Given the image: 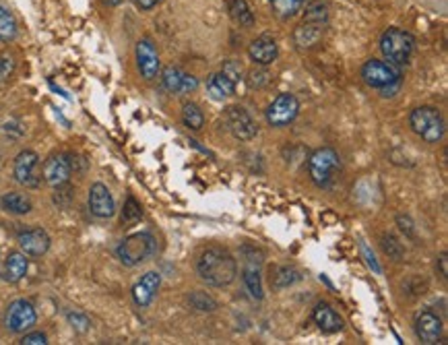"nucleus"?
<instances>
[{"mask_svg":"<svg viewBox=\"0 0 448 345\" xmlns=\"http://www.w3.org/2000/svg\"><path fill=\"white\" fill-rule=\"evenodd\" d=\"M35 320H37V315H35L33 304L27 300H15L6 310L4 322L11 333H25L35 324Z\"/></svg>","mask_w":448,"mask_h":345,"instance_id":"nucleus-8","label":"nucleus"},{"mask_svg":"<svg viewBox=\"0 0 448 345\" xmlns=\"http://www.w3.org/2000/svg\"><path fill=\"white\" fill-rule=\"evenodd\" d=\"M188 304L199 310V312H213L217 308V302L213 300L209 293L205 292H192L188 296Z\"/></svg>","mask_w":448,"mask_h":345,"instance_id":"nucleus-30","label":"nucleus"},{"mask_svg":"<svg viewBox=\"0 0 448 345\" xmlns=\"http://www.w3.org/2000/svg\"><path fill=\"white\" fill-rule=\"evenodd\" d=\"M326 25L320 23H310V21H302L293 31V42L300 50H312L324 37Z\"/></svg>","mask_w":448,"mask_h":345,"instance_id":"nucleus-17","label":"nucleus"},{"mask_svg":"<svg viewBox=\"0 0 448 345\" xmlns=\"http://www.w3.org/2000/svg\"><path fill=\"white\" fill-rule=\"evenodd\" d=\"M339 170H341V160H339L337 151L331 149V147H320L308 160L310 178H312V182L318 188H329L333 185V180L337 178Z\"/></svg>","mask_w":448,"mask_h":345,"instance_id":"nucleus-3","label":"nucleus"},{"mask_svg":"<svg viewBox=\"0 0 448 345\" xmlns=\"http://www.w3.org/2000/svg\"><path fill=\"white\" fill-rule=\"evenodd\" d=\"M21 345H46L48 344V337L44 335V333H29V335H25L21 341H19Z\"/></svg>","mask_w":448,"mask_h":345,"instance_id":"nucleus-37","label":"nucleus"},{"mask_svg":"<svg viewBox=\"0 0 448 345\" xmlns=\"http://www.w3.org/2000/svg\"><path fill=\"white\" fill-rule=\"evenodd\" d=\"M246 252V267H244V286L254 300H263V283H261V265L263 259L257 250L244 248Z\"/></svg>","mask_w":448,"mask_h":345,"instance_id":"nucleus-11","label":"nucleus"},{"mask_svg":"<svg viewBox=\"0 0 448 345\" xmlns=\"http://www.w3.org/2000/svg\"><path fill=\"white\" fill-rule=\"evenodd\" d=\"M15 73V60L13 56H0V85L13 77Z\"/></svg>","mask_w":448,"mask_h":345,"instance_id":"nucleus-35","label":"nucleus"},{"mask_svg":"<svg viewBox=\"0 0 448 345\" xmlns=\"http://www.w3.org/2000/svg\"><path fill=\"white\" fill-rule=\"evenodd\" d=\"M380 50L384 58L393 64H407L411 54L415 50V37L399 27H391L382 33L380 37Z\"/></svg>","mask_w":448,"mask_h":345,"instance_id":"nucleus-2","label":"nucleus"},{"mask_svg":"<svg viewBox=\"0 0 448 345\" xmlns=\"http://www.w3.org/2000/svg\"><path fill=\"white\" fill-rule=\"evenodd\" d=\"M196 271L207 286L225 288L236 279L237 265L236 259L228 250H223L219 246H211L201 255V259L196 263Z\"/></svg>","mask_w":448,"mask_h":345,"instance_id":"nucleus-1","label":"nucleus"},{"mask_svg":"<svg viewBox=\"0 0 448 345\" xmlns=\"http://www.w3.org/2000/svg\"><path fill=\"white\" fill-rule=\"evenodd\" d=\"M134 2L141 11H151L153 6H158L161 0H134Z\"/></svg>","mask_w":448,"mask_h":345,"instance_id":"nucleus-39","label":"nucleus"},{"mask_svg":"<svg viewBox=\"0 0 448 345\" xmlns=\"http://www.w3.org/2000/svg\"><path fill=\"white\" fill-rule=\"evenodd\" d=\"M136 66L143 75V79L151 81L159 75V54L151 40H141L136 44Z\"/></svg>","mask_w":448,"mask_h":345,"instance_id":"nucleus-12","label":"nucleus"},{"mask_svg":"<svg viewBox=\"0 0 448 345\" xmlns=\"http://www.w3.org/2000/svg\"><path fill=\"white\" fill-rule=\"evenodd\" d=\"M300 114V102L291 93H281L266 107V122L275 129L288 127Z\"/></svg>","mask_w":448,"mask_h":345,"instance_id":"nucleus-7","label":"nucleus"},{"mask_svg":"<svg viewBox=\"0 0 448 345\" xmlns=\"http://www.w3.org/2000/svg\"><path fill=\"white\" fill-rule=\"evenodd\" d=\"M141 217H143L141 205L136 203L134 197H129L126 203H124V209H122V223H124V226H132V223H136Z\"/></svg>","mask_w":448,"mask_h":345,"instance_id":"nucleus-32","label":"nucleus"},{"mask_svg":"<svg viewBox=\"0 0 448 345\" xmlns=\"http://www.w3.org/2000/svg\"><path fill=\"white\" fill-rule=\"evenodd\" d=\"M415 333L423 344H436L442 337V320L432 310H423L415 319Z\"/></svg>","mask_w":448,"mask_h":345,"instance_id":"nucleus-18","label":"nucleus"},{"mask_svg":"<svg viewBox=\"0 0 448 345\" xmlns=\"http://www.w3.org/2000/svg\"><path fill=\"white\" fill-rule=\"evenodd\" d=\"M161 83H163V89L170 91V93H190L199 87L196 77L188 75L186 71L178 69V66H167L161 73Z\"/></svg>","mask_w":448,"mask_h":345,"instance_id":"nucleus-13","label":"nucleus"},{"mask_svg":"<svg viewBox=\"0 0 448 345\" xmlns=\"http://www.w3.org/2000/svg\"><path fill=\"white\" fill-rule=\"evenodd\" d=\"M306 0H273V13L279 19H291L304 8Z\"/></svg>","mask_w":448,"mask_h":345,"instance_id":"nucleus-27","label":"nucleus"},{"mask_svg":"<svg viewBox=\"0 0 448 345\" xmlns=\"http://www.w3.org/2000/svg\"><path fill=\"white\" fill-rule=\"evenodd\" d=\"M230 15L240 27H250L254 23V15L250 11V4L246 0H232L230 4Z\"/></svg>","mask_w":448,"mask_h":345,"instance_id":"nucleus-25","label":"nucleus"},{"mask_svg":"<svg viewBox=\"0 0 448 345\" xmlns=\"http://www.w3.org/2000/svg\"><path fill=\"white\" fill-rule=\"evenodd\" d=\"M304 21L326 25V23H329V6H326L322 0H314V2H310V4H308V8H306Z\"/></svg>","mask_w":448,"mask_h":345,"instance_id":"nucleus-29","label":"nucleus"},{"mask_svg":"<svg viewBox=\"0 0 448 345\" xmlns=\"http://www.w3.org/2000/svg\"><path fill=\"white\" fill-rule=\"evenodd\" d=\"M312 319L317 322V327L322 333H337L343 329V319L335 312V308H331L326 302H318L312 312Z\"/></svg>","mask_w":448,"mask_h":345,"instance_id":"nucleus-21","label":"nucleus"},{"mask_svg":"<svg viewBox=\"0 0 448 345\" xmlns=\"http://www.w3.org/2000/svg\"><path fill=\"white\" fill-rule=\"evenodd\" d=\"M17 19L13 17V13L0 4V42H11L17 37Z\"/></svg>","mask_w":448,"mask_h":345,"instance_id":"nucleus-26","label":"nucleus"},{"mask_svg":"<svg viewBox=\"0 0 448 345\" xmlns=\"http://www.w3.org/2000/svg\"><path fill=\"white\" fill-rule=\"evenodd\" d=\"M71 172H73V165H71V158L69 156H52L50 160L44 163V180L48 182L54 188H60L69 182L71 178Z\"/></svg>","mask_w":448,"mask_h":345,"instance_id":"nucleus-14","label":"nucleus"},{"mask_svg":"<svg viewBox=\"0 0 448 345\" xmlns=\"http://www.w3.org/2000/svg\"><path fill=\"white\" fill-rule=\"evenodd\" d=\"M295 281H300V273H297L293 267H281V269L277 271L275 279H273V286H275L277 290H285V288L293 286Z\"/></svg>","mask_w":448,"mask_h":345,"instance_id":"nucleus-31","label":"nucleus"},{"mask_svg":"<svg viewBox=\"0 0 448 345\" xmlns=\"http://www.w3.org/2000/svg\"><path fill=\"white\" fill-rule=\"evenodd\" d=\"M207 91L211 93L213 100H219V102H223L225 98L234 95V91H236V85L228 79L223 73H217V75H213L211 79H209V83H207Z\"/></svg>","mask_w":448,"mask_h":345,"instance_id":"nucleus-23","label":"nucleus"},{"mask_svg":"<svg viewBox=\"0 0 448 345\" xmlns=\"http://www.w3.org/2000/svg\"><path fill=\"white\" fill-rule=\"evenodd\" d=\"M246 81H248V87L250 89H261V87H264L269 83V73L264 69H254V71L248 73Z\"/></svg>","mask_w":448,"mask_h":345,"instance_id":"nucleus-34","label":"nucleus"},{"mask_svg":"<svg viewBox=\"0 0 448 345\" xmlns=\"http://www.w3.org/2000/svg\"><path fill=\"white\" fill-rule=\"evenodd\" d=\"M159 286H161V275H159V273H155V271L145 273V275L134 283V288H132V300H134V304L141 306V308H147V306L153 302Z\"/></svg>","mask_w":448,"mask_h":345,"instance_id":"nucleus-15","label":"nucleus"},{"mask_svg":"<svg viewBox=\"0 0 448 345\" xmlns=\"http://www.w3.org/2000/svg\"><path fill=\"white\" fill-rule=\"evenodd\" d=\"M0 207L4 211L13 213V215H25V213L31 211V201L27 199L25 194H19V192H8L0 199Z\"/></svg>","mask_w":448,"mask_h":345,"instance_id":"nucleus-24","label":"nucleus"},{"mask_svg":"<svg viewBox=\"0 0 448 345\" xmlns=\"http://www.w3.org/2000/svg\"><path fill=\"white\" fill-rule=\"evenodd\" d=\"M438 263H440V275H442V277L447 279V277H448V257H447V252H442V255H440Z\"/></svg>","mask_w":448,"mask_h":345,"instance_id":"nucleus-40","label":"nucleus"},{"mask_svg":"<svg viewBox=\"0 0 448 345\" xmlns=\"http://www.w3.org/2000/svg\"><path fill=\"white\" fill-rule=\"evenodd\" d=\"M362 77L374 89H389L401 85V69L389 60H368L362 69Z\"/></svg>","mask_w":448,"mask_h":345,"instance_id":"nucleus-6","label":"nucleus"},{"mask_svg":"<svg viewBox=\"0 0 448 345\" xmlns=\"http://www.w3.org/2000/svg\"><path fill=\"white\" fill-rule=\"evenodd\" d=\"M248 54H250V58H252L257 64L266 66V64L275 62V58H277V54H279V46H277V42H275L273 37L263 35V37H257V40L250 44Z\"/></svg>","mask_w":448,"mask_h":345,"instance_id":"nucleus-20","label":"nucleus"},{"mask_svg":"<svg viewBox=\"0 0 448 345\" xmlns=\"http://www.w3.org/2000/svg\"><path fill=\"white\" fill-rule=\"evenodd\" d=\"M37 168H40L37 153L35 151H21L17 156V160H15V170H13L15 180L19 185L27 186V188L40 186V172H37Z\"/></svg>","mask_w":448,"mask_h":345,"instance_id":"nucleus-10","label":"nucleus"},{"mask_svg":"<svg viewBox=\"0 0 448 345\" xmlns=\"http://www.w3.org/2000/svg\"><path fill=\"white\" fill-rule=\"evenodd\" d=\"M228 79L232 81L234 85H237L240 81L244 79L242 75H244V69H242V64L240 62H234V60H228L225 64H223V71H221Z\"/></svg>","mask_w":448,"mask_h":345,"instance_id":"nucleus-33","label":"nucleus"},{"mask_svg":"<svg viewBox=\"0 0 448 345\" xmlns=\"http://www.w3.org/2000/svg\"><path fill=\"white\" fill-rule=\"evenodd\" d=\"M155 238L149 232H138L132 234L129 238H124L118 248H116V257L120 259V263L126 267H136L145 263L149 257H153L155 252Z\"/></svg>","mask_w":448,"mask_h":345,"instance_id":"nucleus-4","label":"nucleus"},{"mask_svg":"<svg viewBox=\"0 0 448 345\" xmlns=\"http://www.w3.org/2000/svg\"><path fill=\"white\" fill-rule=\"evenodd\" d=\"M225 124L230 133L240 141H252L259 133V127L252 120V116L240 106H230L225 110Z\"/></svg>","mask_w":448,"mask_h":345,"instance_id":"nucleus-9","label":"nucleus"},{"mask_svg":"<svg viewBox=\"0 0 448 345\" xmlns=\"http://www.w3.org/2000/svg\"><path fill=\"white\" fill-rule=\"evenodd\" d=\"M102 2H104V4H107V6H118L122 0H102Z\"/></svg>","mask_w":448,"mask_h":345,"instance_id":"nucleus-41","label":"nucleus"},{"mask_svg":"<svg viewBox=\"0 0 448 345\" xmlns=\"http://www.w3.org/2000/svg\"><path fill=\"white\" fill-rule=\"evenodd\" d=\"M409 124L413 133L420 134L425 143H438L444 136V118L436 107H415L409 116Z\"/></svg>","mask_w":448,"mask_h":345,"instance_id":"nucleus-5","label":"nucleus"},{"mask_svg":"<svg viewBox=\"0 0 448 345\" xmlns=\"http://www.w3.org/2000/svg\"><path fill=\"white\" fill-rule=\"evenodd\" d=\"M89 209L95 217L100 219H110L114 213H116V205H114V199L110 194L106 185L102 182H95L89 190Z\"/></svg>","mask_w":448,"mask_h":345,"instance_id":"nucleus-16","label":"nucleus"},{"mask_svg":"<svg viewBox=\"0 0 448 345\" xmlns=\"http://www.w3.org/2000/svg\"><path fill=\"white\" fill-rule=\"evenodd\" d=\"M182 120H184V124L188 129H192V131H199V129H203V124H205V114H203V110L196 106V104H184L182 107Z\"/></svg>","mask_w":448,"mask_h":345,"instance_id":"nucleus-28","label":"nucleus"},{"mask_svg":"<svg viewBox=\"0 0 448 345\" xmlns=\"http://www.w3.org/2000/svg\"><path fill=\"white\" fill-rule=\"evenodd\" d=\"M66 319H69V322L73 324V329H75V331H79V333H85V331L89 329V319H87L85 315H79V312H69V315H66Z\"/></svg>","mask_w":448,"mask_h":345,"instance_id":"nucleus-36","label":"nucleus"},{"mask_svg":"<svg viewBox=\"0 0 448 345\" xmlns=\"http://www.w3.org/2000/svg\"><path fill=\"white\" fill-rule=\"evenodd\" d=\"M362 250H364V255H366V261H368V265L376 271V273H380V267H378V263H376V259H374V255L370 252V248L366 246V244H362Z\"/></svg>","mask_w":448,"mask_h":345,"instance_id":"nucleus-38","label":"nucleus"},{"mask_svg":"<svg viewBox=\"0 0 448 345\" xmlns=\"http://www.w3.org/2000/svg\"><path fill=\"white\" fill-rule=\"evenodd\" d=\"M27 269H29V261L25 252H11L2 269V279L8 283H19L27 275Z\"/></svg>","mask_w":448,"mask_h":345,"instance_id":"nucleus-22","label":"nucleus"},{"mask_svg":"<svg viewBox=\"0 0 448 345\" xmlns=\"http://www.w3.org/2000/svg\"><path fill=\"white\" fill-rule=\"evenodd\" d=\"M19 246L27 257H44L50 248V236L42 228L27 230L19 234Z\"/></svg>","mask_w":448,"mask_h":345,"instance_id":"nucleus-19","label":"nucleus"}]
</instances>
